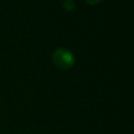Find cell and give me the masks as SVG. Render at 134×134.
<instances>
[{
    "label": "cell",
    "mask_w": 134,
    "mask_h": 134,
    "mask_svg": "<svg viewBox=\"0 0 134 134\" xmlns=\"http://www.w3.org/2000/svg\"><path fill=\"white\" fill-rule=\"evenodd\" d=\"M52 62L58 68L67 70L74 65L75 59L70 50L66 48H58L52 53Z\"/></svg>",
    "instance_id": "6da1fadb"
},
{
    "label": "cell",
    "mask_w": 134,
    "mask_h": 134,
    "mask_svg": "<svg viewBox=\"0 0 134 134\" xmlns=\"http://www.w3.org/2000/svg\"><path fill=\"white\" fill-rule=\"evenodd\" d=\"M64 8H65V10H67V12L72 10V9L74 8V4H73V2H72L71 0H67V1H65V2H64Z\"/></svg>",
    "instance_id": "7a4b0ae2"
},
{
    "label": "cell",
    "mask_w": 134,
    "mask_h": 134,
    "mask_svg": "<svg viewBox=\"0 0 134 134\" xmlns=\"http://www.w3.org/2000/svg\"><path fill=\"white\" fill-rule=\"evenodd\" d=\"M89 5H95V4H97L100 0H85Z\"/></svg>",
    "instance_id": "3957f363"
},
{
    "label": "cell",
    "mask_w": 134,
    "mask_h": 134,
    "mask_svg": "<svg viewBox=\"0 0 134 134\" xmlns=\"http://www.w3.org/2000/svg\"><path fill=\"white\" fill-rule=\"evenodd\" d=\"M71 1H72V0H71Z\"/></svg>",
    "instance_id": "277c9868"
}]
</instances>
